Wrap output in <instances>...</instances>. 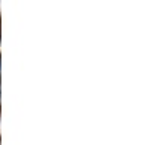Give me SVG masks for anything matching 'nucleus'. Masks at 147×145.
Listing matches in <instances>:
<instances>
[]
</instances>
